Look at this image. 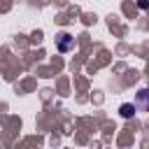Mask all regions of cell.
Here are the masks:
<instances>
[{
  "label": "cell",
  "instance_id": "1",
  "mask_svg": "<svg viewBox=\"0 0 149 149\" xmlns=\"http://www.w3.org/2000/svg\"><path fill=\"white\" fill-rule=\"evenodd\" d=\"M56 47H58V51H61V54H68V51L74 47V37H72V35H68V33H61V35L56 37Z\"/></svg>",
  "mask_w": 149,
  "mask_h": 149
},
{
  "label": "cell",
  "instance_id": "2",
  "mask_svg": "<svg viewBox=\"0 0 149 149\" xmlns=\"http://www.w3.org/2000/svg\"><path fill=\"white\" fill-rule=\"evenodd\" d=\"M135 109L149 112V88H140L135 95Z\"/></svg>",
  "mask_w": 149,
  "mask_h": 149
},
{
  "label": "cell",
  "instance_id": "3",
  "mask_svg": "<svg viewBox=\"0 0 149 149\" xmlns=\"http://www.w3.org/2000/svg\"><path fill=\"white\" fill-rule=\"evenodd\" d=\"M119 112H121L123 119H130V116H135V105H128V102H126V105L119 107Z\"/></svg>",
  "mask_w": 149,
  "mask_h": 149
}]
</instances>
